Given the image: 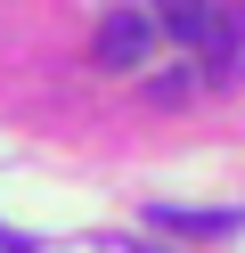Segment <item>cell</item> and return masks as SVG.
I'll list each match as a JSON object with an SVG mask.
<instances>
[{
	"mask_svg": "<svg viewBox=\"0 0 245 253\" xmlns=\"http://www.w3.org/2000/svg\"><path fill=\"white\" fill-rule=\"evenodd\" d=\"M147 49H155V17H147V8H114V17L98 25V41H90V57L106 74H131Z\"/></svg>",
	"mask_w": 245,
	"mask_h": 253,
	"instance_id": "cell-1",
	"label": "cell"
},
{
	"mask_svg": "<svg viewBox=\"0 0 245 253\" xmlns=\"http://www.w3.org/2000/svg\"><path fill=\"white\" fill-rule=\"evenodd\" d=\"M155 229H188V237H229V229H245V212H237V204H221V212H196V204H155Z\"/></svg>",
	"mask_w": 245,
	"mask_h": 253,
	"instance_id": "cell-2",
	"label": "cell"
},
{
	"mask_svg": "<svg viewBox=\"0 0 245 253\" xmlns=\"http://www.w3.org/2000/svg\"><path fill=\"white\" fill-rule=\"evenodd\" d=\"M147 17H155V33H172V41H204L212 33V0H155Z\"/></svg>",
	"mask_w": 245,
	"mask_h": 253,
	"instance_id": "cell-3",
	"label": "cell"
},
{
	"mask_svg": "<svg viewBox=\"0 0 245 253\" xmlns=\"http://www.w3.org/2000/svg\"><path fill=\"white\" fill-rule=\"evenodd\" d=\"M0 253H33V245H25V237H16V229H0Z\"/></svg>",
	"mask_w": 245,
	"mask_h": 253,
	"instance_id": "cell-4",
	"label": "cell"
},
{
	"mask_svg": "<svg viewBox=\"0 0 245 253\" xmlns=\"http://www.w3.org/2000/svg\"><path fill=\"white\" fill-rule=\"evenodd\" d=\"M139 253H155V245H139Z\"/></svg>",
	"mask_w": 245,
	"mask_h": 253,
	"instance_id": "cell-5",
	"label": "cell"
}]
</instances>
